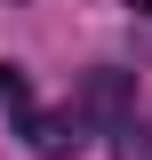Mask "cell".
<instances>
[{"mask_svg": "<svg viewBox=\"0 0 152 160\" xmlns=\"http://www.w3.org/2000/svg\"><path fill=\"white\" fill-rule=\"evenodd\" d=\"M128 96H136V80L104 64V72H88V80H80V96L64 104V112H72L80 128H112V136H120V128H128Z\"/></svg>", "mask_w": 152, "mask_h": 160, "instance_id": "obj_1", "label": "cell"}, {"mask_svg": "<svg viewBox=\"0 0 152 160\" xmlns=\"http://www.w3.org/2000/svg\"><path fill=\"white\" fill-rule=\"evenodd\" d=\"M128 8H136V16H152V0H128Z\"/></svg>", "mask_w": 152, "mask_h": 160, "instance_id": "obj_5", "label": "cell"}, {"mask_svg": "<svg viewBox=\"0 0 152 160\" xmlns=\"http://www.w3.org/2000/svg\"><path fill=\"white\" fill-rule=\"evenodd\" d=\"M120 160H152V120H128L120 128Z\"/></svg>", "mask_w": 152, "mask_h": 160, "instance_id": "obj_4", "label": "cell"}, {"mask_svg": "<svg viewBox=\"0 0 152 160\" xmlns=\"http://www.w3.org/2000/svg\"><path fill=\"white\" fill-rule=\"evenodd\" d=\"M80 136H88V128H80L72 112H32V120H24V144H32V152H48V160H56V152H72Z\"/></svg>", "mask_w": 152, "mask_h": 160, "instance_id": "obj_2", "label": "cell"}, {"mask_svg": "<svg viewBox=\"0 0 152 160\" xmlns=\"http://www.w3.org/2000/svg\"><path fill=\"white\" fill-rule=\"evenodd\" d=\"M0 112L32 120V88H24V72H16V64H0Z\"/></svg>", "mask_w": 152, "mask_h": 160, "instance_id": "obj_3", "label": "cell"}]
</instances>
